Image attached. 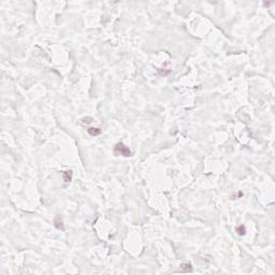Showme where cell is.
Here are the masks:
<instances>
[{
  "instance_id": "cell-4",
  "label": "cell",
  "mask_w": 275,
  "mask_h": 275,
  "mask_svg": "<svg viewBox=\"0 0 275 275\" xmlns=\"http://www.w3.org/2000/svg\"><path fill=\"white\" fill-rule=\"evenodd\" d=\"M87 132H88L92 137H97V135H99V134L101 133V129L98 127H89L88 129H87Z\"/></svg>"
},
{
  "instance_id": "cell-5",
  "label": "cell",
  "mask_w": 275,
  "mask_h": 275,
  "mask_svg": "<svg viewBox=\"0 0 275 275\" xmlns=\"http://www.w3.org/2000/svg\"><path fill=\"white\" fill-rule=\"evenodd\" d=\"M181 267V272H191L192 271V267L189 262H184L180 265Z\"/></svg>"
},
{
  "instance_id": "cell-6",
  "label": "cell",
  "mask_w": 275,
  "mask_h": 275,
  "mask_svg": "<svg viewBox=\"0 0 275 275\" xmlns=\"http://www.w3.org/2000/svg\"><path fill=\"white\" fill-rule=\"evenodd\" d=\"M235 231L239 235H245L246 234V228L244 225H241V226H238L235 228Z\"/></svg>"
},
{
  "instance_id": "cell-3",
  "label": "cell",
  "mask_w": 275,
  "mask_h": 275,
  "mask_svg": "<svg viewBox=\"0 0 275 275\" xmlns=\"http://www.w3.org/2000/svg\"><path fill=\"white\" fill-rule=\"evenodd\" d=\"M72 176H73V172L71 170H69V171H63V177H64V181L66 183L71 182Z\"/></svg>"
},
{
  "instance_id": "cell-7",
  "label": "cell",
  "mask_w": 275,
  "mask_h": 275,
  "mask_svg": "<svg viewBox=\"0 0 275 275\" xmlns=\"http://www.w3.org/2000/svg\"><path fill=\"white\" fill-rule=\"evenodd\" d=\"M90 122H92V117H85V118H83V119H82V123H83V124H89Z\"/></svg>"
},
{
  "instance_id": "cell-2",
  "label": "cell",
  "mask_w": 275,
  "mask_h": 275,
  "mask_svg": "<svg viewBox=\"0 0 275 275\" xmlns=\"http://www.w3.org/2000/svg\"><path fill=\"white\" fill-rule=\"evenodd\" d=\"M54 225H55V227H56L58 230H63V231L65 230L64 222H63V218H61L59 215H57L56 217H55V219H54Z\"/></svg>"
},
{
  "instance_id": "cell-1",
  "label": "cell",
  "mask_w": 275,
  "mask_h": 275,
  "mask_svg": "<svg viewBox=\"0 0 275 275\" xmlns=\"http://www.w3.org/2000/svg\"><path fill=\"white\" fill-rule=\"evenodd\" d=\"M114 154L116 156H124V157H130V156H132V152L122 142H118L114 146Z\"/></svg>"
}]
</instances>
